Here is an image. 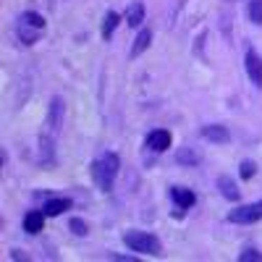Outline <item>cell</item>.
Here are the masks:
<instances>
[{"label":"cell","mask_w":262,"mask_h":262,"mask_svg":"<svg viewBox=\"0 0 262 262\" xmlns=\"http://www.w3.org/2000/svg\"><path fill=\"white\" fill-rule=\"evenodd\" d=\"M118 168H121V158L116 155V152H105V155H100L92 163V181H95V186L107 194L113 189V181L118 176Z\"/></svg>","instance_id":"cell-1"},{"label":"cell","mask_w":262,"mask_h":262,"mask_svg":"<svg viewBox=\"0 0 262 262\" xmlns=\"http://www.w3.org/2000/svg\"><path fill=\"white\" fill-rule=\"evenodd\" d=\"M217 189H221V194L226 196V200H231V202L242 200V189H238V184L231 176H221V179H217Z\"/></svg>","instance_id":"cell-11"},{"label":"cell","mask_w":262,"mask_h":262,"mask_svg":"<svg viewBox=\"0 0 262 262\" xmlns=\"http://www.w3.org/2000/svg\"><path fill=\"white\" fill-rule=\"evenodd\" d=\"M200 137L212 142V144H228L231 142V131L226 126H221V123H207V126L200 128Z\"/></svg>","instance_id":"cell-6"},{"label":"cell","mask_w":262,"mask_h":262,"mask_svg":"<svg viewBox=\"0 0 262 262\" xmlns=\"http://www.w3.org/2000/svg\"><path fill=\"white\" fill-rule=\"evenodd\" d=\"M247 16L252 24L262 27V0H249V6H247Z\"/></svg>","instance_id":"cell-16"},{"label":"cell","mask_w":262,"mask_h":262,"mask_svg":"<svg viewBox=\"0 0 262 262\" xmlns=\"http://www.w3.org/2000/svg\"><path fill=\"white\" fill-rule=\"evenodd\" d=\"M121 13H116V11H107L105 13V18H102V39H111L113 37V32H116V27L121 24Z\"/></svg>","instance_id":"cell-14"},{"label":"cell","mask_w":262,"mask_h":262,"mask_svg":"<svg viewBox=\"0 0 262 262\" xmlns=\"http://www.w3.org/2000/svg\"><path fill=\"white\" fill-rule=\"evenodd\" d=\"M45 210H29L27 215H24V231L29 233V236H34V233H39L42 228H45Z\"/></svg>","instance_id":"cell-10"},{"label":"cell","mask_w":262,"mask_h":262,"mask_svg":"<svg viewBox=\"0 0 262 262\" xmlns=\"http://www.w3.org/2000/svg\"><path fill=\"white\" fill-rule=\"evenodd\" d=\"M123 244L131 252H142V254H149V257L160 254V249H163L160 238L155 233H147V231H126L123 233Z\"/></svg>","instance_id":"cell-3"},{"label":"cell","mask_w":262,"mask_h":262,"mask_svg":"<svg viewBox=\"0 0 262 262\" xmlns=\"http://www.w3.org/2000/svg\"><path fill=\"white\" fill-rule=\"evenodd\" d=\"M60 121H63V100L60 97H53L50 100V111H48V126L53 131L60 128Z\"/></svg>","instance_id":"cell-13"},{"label":"cell","mask_w":262,"mask_h":262,"mask_svg":"<svg viewBox=\"0 0 262 262\" xmlns=\"http://www.w3.org/2000/svg\"><path fill=\"white\" fill-rule=\"evenodd\" d=\"M45 32V16L37 11H24L16 21V37L21 39V45H34Z\"/></svg>","instance_id":"cell-2"},{"label":"cell","mask_w":262,"mask_h":262,"mask_svg":"<svg viewBox=\"0 0 262 262\" xmlns=\"http://www.w3.org/2000/svg\"><path fill=\"white\" fill-rule=\"evenodd\" d=\"M244 69H247L252 84H254V86H262V58L257 55V50H252V48L247 50V55H244Z\"/></svg>","instance_id":"cell-8"},{"label":"cell","mask_w":262,"mask_h":262,"mask_svg":"<svg viewBox=\"0 0 262 262\" xmlns=\"http://www.w3.org/2000/svg\"><path fill=\"white\" fill-rule=\"evenodd\" d=\"M170 144H173V137H170V131H165V128L149 131L147 139H144V147L149 152H165V149H170Z\"/></svg>","instance_id":"cell-5"},{"label":"cell","mask_w":262,"mask_h":262,"mask_svg":"<svg viewBox=\"0 0 262 262\" xmlns=\"http://www.w3.org/2000/svg\"><path fill=\"white\" fill-rule=\"evenodd\" d=\"M176 160H179V163H184V165H194V163H200V158H196L189 147H184V149L179 152V158H176Z\"/></svg>","instance_id":"cell-20"},{"label":"cell","mask_w":262,"mask_h":262,"mask_svg":"<svg viewBox=\"0 0 262 262\" xmlns=\"http://www.w3.org/2000/svg\"><path fill=\"white\" fill-rule=\"evenodd\" d=\"M69 228H71V233L79 236V238H84L86 233H90V228H86V223L81 221V217H71V221H69Z\"/></svg>","instance_id":"cell-17"},{"label":"cell","mask_w":262,"mask_h":262,"mask_svg":"<svg viewBox=\"0 0 262 262\" xmlns=\"http://www.w3.org/2000/svg\"><path fill=\"white\" fill-rule=\"evenodd\" d=\"M170 200H173V205H176V210H189V207H194L196 205V194L191 191V189H186V186H170Z\"/></svg>","instance_id":"cell-7"},{"label":"cell","mask_w":262,"mask_h":262,"mask_svg":"<svg viewBox=\"0 0 262 262\" xmlns=\"http://www.w3.org/2000/svg\"><path fill=\"white\" fill-rule=\"evenodd\" d=\"M238 173H242V181H249L254 173H257V163H254V160H242V165H238Z\"/></svg>","instance_id":"cell-18"},{"label":"cell","mask_w":262,"mask_h":262,"mask_svg":"<svg viewBox=\"0 0 262 262\" xmlns=\"http://www.w3.org/2000/svg\"><path fill=\"white\" fill-rule=\"evenodd\" d=\"M257 221H262V200L259 202H252V205L233 207L228 212V223H236V226H252Z\"/></svg>","instance_id":"cell-4"},{"label":"cell","mask_w":262,"mask_h":262,"mask_svg":"<svg viewBox=\"0 0 262 262\" xmlns=\"http://www.w3.org/2000/svg\"><path fill=\"white\" fill-rule=\"evenodd\" d=\"M71 207H74V200H71V196H50L42 210H45L48 217H58V215H63L66 210H71Z\"/></svg>","instance_id":"cell-9"},{"label":"cell","mask_w":262,"mask_h":262,"mask_svg":"<svg viewBox=\"0 0 262 262\" xmlns=\"http://www.w3.org/2000/svg\"><path fill=\"white\" fill-rule=\"evenodd\" d=\"M149 42H152V32H149V29H142L139 37L134 39V45H131V53H128V55H131V58H139V55L149 48Z\"/></svg>","instance_id":"cell-15"},{"label":"cell","mask_w":262,"mask_h":262,"mask_svg":"<svg viewBox=\"0 0 262 262\" xmlns=\"http://www.w3.org/2000/svg\"><path fill=\"white\" fill-rule=\"evenodd\" d=\"M238 262H262V252H257L254 247H247L238 254Z\"/></svg>","instance_id":"cell-19"},{"label":"cell","mask_w":262,"mask_h":262,"mask_svg":"<svg viewBox=\"0 0 262 262\" xmlns=\"http://www.w3.org/2000/svg\"><path fill=\"white\" fill-rule=\"evenodd\" d=\"M123 18H126V24L131 27V29H137L142 21H144V3H131L128 8H126V13H123Z\"/></svg>","instance_id":"cell-12"},{"label":"cell","mask_w":262,"mask_h":262,"mask_svg":"<svg viewBox=\"0 0 262 262\" xmlns=\"http://www.w3.org/2000/svg\"><path fill=\"white\" fill-rule=\"evenodd\" d=\"M111 259H116V262H137V257H128V254H111Z\"/></svg>","instance_id":"cell-21"}]
</instances>
